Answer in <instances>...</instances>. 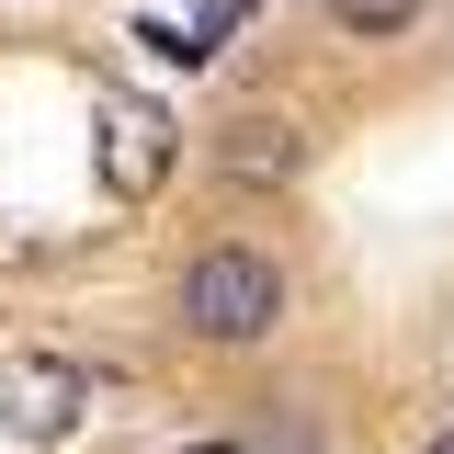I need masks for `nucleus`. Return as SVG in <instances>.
Instances as JSON below:
<instances>
[{
    "instance_id": "f03ea898",
    "label": "nucleus",
    "mask_w": 454,
    "mask_h": 454,
    "mask_svg": "<svg viewBox=\"0 0 454 454\" xmlns=\"http://www.w3.org/2000/svg\"><path fill=\"white\" fill-rule=\"evenodd\" d=\"M91 137H103V182L125 193V205H148V193L170 182V148H182V137H170V114L148 103V91H103Z\"/></svg>"
},
{
    "instance_id": "20e7f679",
    "label": "nucleus",
    "mask_w": 454,
    "mask_h": 454,
    "mask_svg": "<svg viewBox=\"0 0 454 454\" xmlns=\"http://www.w3.org/2000/svg\"><path fill=\"white\" fill-rule=\"evenodd\" d=\"M216 160L239 170V182H295L307 148H295V125H284V114H239V125L216 137Z\"/></svg>"
},
{
    "instance_id": "423d86ee",
    "label": "nucleus",
    "mask_w": 454,
    "mask_h": 454,
    "mask_svg": "<svg viewBox=\"0 0 454 454\" xmlns=\"http://www.w3.org/2000/svg\"><path fill=\"white\" fill-rule=\"evenodd\" d=\"M239 23H250V0H193V46H205V57H216Z\"/></svg>"
},
{
    "instance_id": "39448f33",
    "label": "nucleus",
    "mask_w": 454,
    "mask_h": 454,
    "mask_svg": "<svg viewBox=\"0 0 454 454\" xmlns=\"http://www.w3.org/2000/svg\"><path fill=\"white\" fill-rule=\"evenodd\" d=\"M330 12L352 35H409V23H420V0H330Z\"/></svg>"
},
{
    "instance_id": "f257e3e1",
    "label": "nucleus",
    "mask_w": 454,
    "mask_h": 454,
    "mask_svg": "<svg viewBox=\"0 0 454 454\" xmlns=\"http://www.w3.org/2000/svg\"><path fill=\"white\" fill-rule=\"evenodd\" d=\"M273 318H284V273L262 250H205V262L182 273V330L193 340H227V352H239V340H262Z\"/></svg>"
},
{
    "instance_id": "7ed1b4c3",
    "label": "nucleus",
    "mask_w": 454,
    "mask_h": 454,
    "mask_svg": "<svg viewBox=\"0 0 454 454\" xmlns=\"http://www.w3.org/2000/svg\"><path fill=\"white\" fill-rule=\"evenodd\" d=\"M80 375L57 364V352H23V364H0V420L23 432V443H68L80 432Z\"/></svg>"
},
{
    "instance_id": "0eeeda50",
    "label": "nucleus",
    "mask_w": 454,
    "mask_h": 454,
    "mask_svg": "<svg viewBox=\"0 0 454 454\" xmlns=\"http://www.w3.org/2000/svg\"><path fill=\"white\" fill-rule=\"evenodd\" d=\"M432 454H454V432H443V443H432Z\"/></svg>"
}]
</instances>
